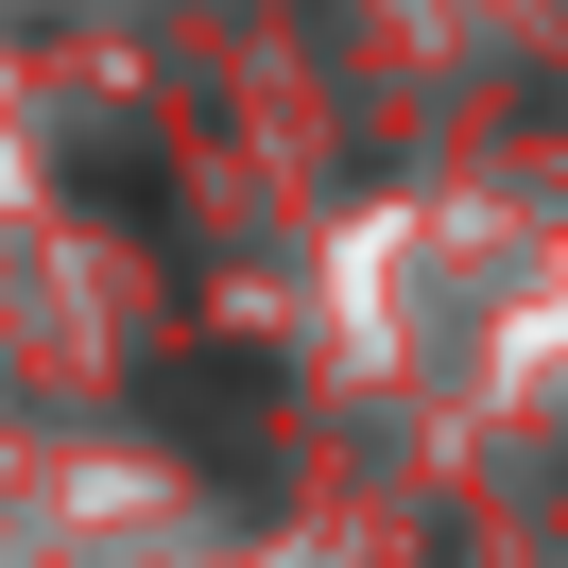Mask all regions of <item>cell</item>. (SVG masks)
Listing matches in <instances>:
<instances>
[{
	"instance_id": "obj_1",
	"label": "cell",
	"mask_w": 568,
	"mask_h": 568,
	"mask_svg": "<svg viewBox=\"0 0 568 568\" xmlns=\"http://www.w3.org/2000/svg\"><path fill=\"white\" fill-rule=\"evenodd\" d=\"M258 414H276V362H258V345H207V362H155V430H173V448L242 465V448H258Z\"/></svg>"
}]
</instances>
